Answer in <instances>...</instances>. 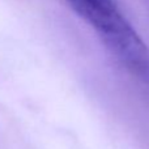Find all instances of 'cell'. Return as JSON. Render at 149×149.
Wrapping results in <instances>:
<instances>
[{"mask_svg": "<svg viewBox=\"0 0 149 149\" xmlns=\"http://www.w3.org/2000/svg\"><path fill=\"white\" fill-rule=\"evenodd\" d=\"M128 72L149 85V49L115 0H65Z\"/></svg>", "mask_w": 149, "mask_h": 149, "instance_id": "obj_1", "label": "cell"}]
</instances>
